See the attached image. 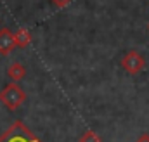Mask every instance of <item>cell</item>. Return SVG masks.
Listing matches in <instances>:
<instances>
[{"instance_id":"obj_1","label":"cell","mask_w":149,"mask_h":142,"mask_svg":"<svg viewBox=\"0 0 149 142\" xmlns=\"http://www.w3.org/2000/svg\"><path fill=\"white\" fill-rule=\"evenodd\" d=\"M0 142H43L21 121L16 120L10 127H7L0 134Z\"/></svg>"},{"instance_id":"obj_2","label":"cell","mask_w":149,"mask_h":142,"mask_svg":"<svg viewBox=\"0 0 149 142\" xmlns=\"http://www.w3.org/2000/svg\"><path fill=\"white\" fill-rule=\"evenodd\" d=\"M24 101H26V92L21 88V85L17 81L7 83L0 92V102L9 111H16Z\"/></svg>"},{"instance_id":"obj_3","label":"cell","mask_w":149,"mask_h":142,"mask_svg":"<svg viewBox=\"0 0 149 142\" xmlns=\"http://www.w3.org/2000/svg\"><path fill=\"white\" fill-rule=\"evenodd\" d=\"M120 64H121V68L127 71L128 74H137V73H141V71L144 70L146 61H144V57H142L137 50H128V52L121 57Z\"/></svg>"},{"instance_id":"obj_4","label":"cell","mask_w":149,"mask_h":142,"mask_svg":"<svg viewBox=\"0 0 149 142\" xmlns=\"http://www.w3.org/2000/svg\"><path fill=\"white\" fill-rule=\"evenodd\" d=\"M16 47L14 42V33L9 28H2L0 30V56H9L12 52V49Z\"/></svg>"},{"instance_id":"obj_5","label":"cell","mask_w":149,"mask_h":142,"mask_svg":"<svg viewBox=\"0 0 149 142\" xmlns=\"http://www.w3.org/2000/svg\"><path fill=\"white\" fill-rule=\"evenodd\" d=\"M24 74H26V70H24V66L21 64V63H12L9 68H7V76L12 80V81H21L23 78H24Z\"/></svg>"},{"instance_id":"obj_6","label":"cell","mask_w":149,"mask_h":142,"mask_svg":"<svg viewBox=\"0 0 149 142\" xmlns=\"http://www.w3.org/2000/svg\"><path fill=\"white\" fill-rule=\"evenodd\" d=\"M14 42H16V47H19V49H24L26 45H30V42H31V33H30V30L19 28V30L14 33Z\"/></svg>"},{"instance_id":"obj_7","label":"cell","mask_w":149,"mask_h":142,"mask_svg":"<svg viewBox=\"0 0 149 142\" xmlns=\"http://www.w3.org/2000/svg\"><path fill=\"white\" fill-rule=\"evenodd\" d=\"M78 142H102L101 141V137L95 134V132H92V130H87L81 137H80V141Z\"/></svg>"},{"instance_id":"obj_8","label":"cell","mask_w":149,"mask_h":142,"mask_svg":"<svg viewBox=\"0 0 149 142\" xmlns=\"http://www.w3.org/2000/svg\"><path fill=\"white\" fill-rule=\"evenodd\" d=\"M71 0H52V3L56 5V7H59V9H63V7H66L68 3H70Z\"/></svg>"},{"instance_id":"obj_9","label":"cell","mask_w":149,"mask_h":142,"mask_svg":"<svg viewBox=\"0 0 149 142\" xmlns=\"http://www.w3.org/2000/svg\"><path fill=\"white\" fill-rule=\"evenodd\" d=\"M135 142H149V134H141Z\"/></svg>"},{"instance_id":"obj_10","label":"cell","mask_w":149,"mask_h":142,"mask_svg":"<svg viewBox=\"0 0 149 142\" xmlns=\"http://www.w3.org/2000/svg\"><path fill=\"white\" fill-rule=\"evenodd\" d=\"M148 28H149V24H148Z\"/></svg>"}]
</instances>
